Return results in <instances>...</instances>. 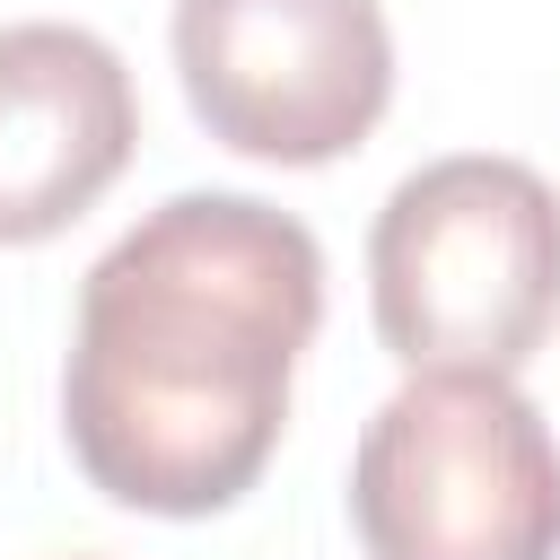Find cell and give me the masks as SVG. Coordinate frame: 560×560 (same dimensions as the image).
Segmentation results:
<instances>
[{"mask_svg": "<svg viewBox=\"0 0 560 560\" xmlns=\"http://www.w3.org/2000/svg\"><path fill=\"white\" fill-rule=\"evenodd\" d=\"M140 149V96L96 26H0V245H44L88 219Z\"/></svg>", "mask_w": 560, "mask_h": 560, "instance_id": "5", "label": "cell"}, {"mask_svg": "<svg viewBox=\"0 0 560 560\" xmlns=\"http://www.w3.org/2000/svg\"><path fill=\"white\" fill-rule=\"evenodd\" d=\"M324 324V245L262 192H175L122 228L70 315L61 438L88 490L140 516L236 508Z\"/></svg>", "mask_w": 560, "mask_h": 560, "instance_id": "1", "label": "cell"}, {"mask_svg": "<svg viewBox=\"0 0 560 560\" xmlns=\"http://www.w3.org/2000/svg\"><path fill=\"white\" fill-rule=\"evenodd\" d=\"M368 560H560V446L516 376L429 368L376 402L350 455Z\"/></svg>", "mask_w": 560, "mask_h": 560, "instance_id": "3", "label": "cell"}, {"mask_svg": "<svg viewBox=\"0 0 560 560\" xmlns=\"http://www.w3.org/2000/svg\"><path fill=\"white\" fill-rule=\"evenodd\" d=\"M166 44L192 122L262 166H332L394 105L376 0H175Z\"/></svg>", "mask_w": 560, "mask_h": 560, "instance_id": "4", "label": "cell"}, {"mask_svg": "<svg viewBox=\"0 0 560 560\" xmlns=\"http://www.w3.org/2000/svg\"><path fill=\"white\" fill-rule=\"evenodd\" d=\"M376 341L429 376H516L560 324V192L525 158H429L368 228Z\"/></svg>", "mask_w": 560, "mask_h": 560, "instance_id": "2", "label": "cell"}]
</instances>
